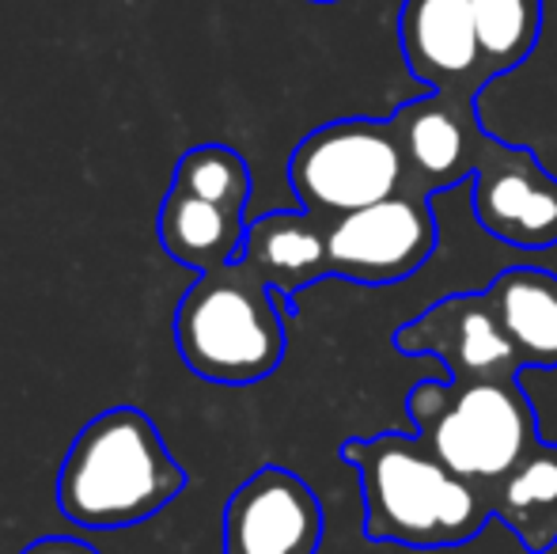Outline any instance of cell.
Wrapping results in <instances>:
<instances>
[{
	"label": "cell",
	"mask_w": 557,
	"mask_h": 554,
	"mask_svg": "<svg viewBox=\"0 0 557 554\" xmlns=\"http://www.w3.org/2000/svg\"><path fill=\"white\" fill-rule=\"evenodd\" d=\"M342 459L360 475L364 535L372 543L459 547L493 520L490 494L455 475L418 433L349 436Z\"/></svg>",
	"instance_id": "obj_1"
},
{
	"label": "cell",
	"mask_w": 557,
	"mask_h": 554,
	"mask_svg": "<svg viewBox=\"0 0 557 554\" xmlns=\"http://www.w3.org/2000/svg\"><path fill=\"white\" fill-rule=\"evenodd\" d=\"M186 490V471L156 421L137 407H111L73 436L58 471V509L88 532L152 520Z\"/></svg>",
	"instance_id": "obj_2"
},
{
	"label": "cell",
	"mask_w": 557,
	"mask_h": 554,
	"mask_svg": "<svg viewBox=\"0 0 557 554\" xmlns=\"http://www.w3.org/2000/svg\"><path fill=\"white\" fill-rule=\"evenodd\" d=\"M277 300L239 259L198 274L175 308V346L186 369L224 387L273 377L288 346Z\"/></svg>",
	"instance_id": "obj_3"
},
{
	"label": "cell",
	"mask_w": 557,
	"mask_h": 554,
	"mask_svg": "<svg viewBox=\"0 0 557 554\" xmlns=\"http://www.w3.org/2000/svg\"><path fill=\"white\" fill-rule=\"evenodd\" d=\"M418 436L467 482L490 494L543 436L520 377L421 380L406 395Z\"/></svg>",
	"instance_id": "obj_4"
},
{
	"label": "cell",
	"mask_w": 557,
	"mask_h": 554,
	"mask_svg": "<svg viewBox=\"0 0 557 554\" xmlns=\"http://www.w3.org/2000/svg\"><path fill=\"white\" fill-rule=\"evenodd\" d=\"M288 186L308 213L334 221L395 194H413L391 119H337L288 156Z\"/></svg>",
	"instance_id": "obj_5"
},
{
	"label": "cell",
	"mask_w": 557,
	"mask_h": 554,
	"mask_svg": "<svg viewBox=\"0 0 557 554\" xmlns=\"http://www.w3.org/2000/svg\"><path fill=\"white\" fill-rule=\"evenodd\" d=\"M331 278L352 285H395L413 278L441 244L425 194H395L357 213L326 221Z\"/></svg>",
	"instance_id": "obj_6"
},
{
	"label": "cell",
	"mask_w": 557,
	"mask_h": 554,
	"mask_svg": "<svg viewBox=\"0 0 557 554\" xmlns=\"http://www.w3.org/2000/svg\"><path fill=\"white\" fill-rule=\"evenodd\" d=\"M323 528L315 490L288 467L265 464L227 497L221 554H319Z\"/></svg>",
	"instance_id": "obj_7"
},
{
	"label": "cell",
	"mask_w": 557,
	"mask_h": 554,
	"mask_svg": "<svg viewBox=\"0 0 557 554\" xmlns=\"http://www.w3.org/2000/svg\"><path fill=\"white\" fill-rule=\"evenodd\" d=\"M391 126L403 148L410 190L425 198L451 190L462 178H474L478 163L497 140L482 130L478 99L441 96V91L403 103L391 114Z\"/></svg>",
	"instance_id": "obj_8"
},
{
	"label": "cell",
	"mask_w": 557,
	"mask_h": 554,
	"mask_svg": "<svg viewBox=\"0 0 557 554\" xmlns=\"http://www.w3.org/2000/svg\"><path fill=\"white\" fill-rule=\"evenodd\" d=\"M395 349L413 357H441L451 380H508L523 365L500 331L490 296L451 293L395 331Z\"/></svg>",
	"instance_id": "obj_9"
},
{
	"label": "cell",
	"mask_w": 557,
	"mask_h": 554,
	"mask_svg": "<svg viewBox=\"0 0 557 554\" xmlns=\"http://www.w3.org/2000/svg\"><path fill=\"white\" fill-rule=\"evenodd\" d=\"M474 213L500 244L546 251L557 244V175L531 148L493 140L474 171Z\"/></svg>",
	"instance_id": "obj_10"
},
{
	"label": "cell",
	"mask_w": 557,
	"mask_h": 554,
	"mask_svg": "<svg viewBox=\"0 0 557 554\" xmlns=\"http://www.w3.org/2000/svg\"><path fill=\"white\" fill-rule=\"evenodd\" d=\"M398 46L410 73L441 96L478 99L485 84L497 81L478 46L470 0H406Z\"/></svg>",
	"instance_id": "obj_11"
},
{
	"label": "cell",
	"mask_w": 557,
	"mask_h": 554,
	"mask_svg": "<svg viewBox=\"0 0 557 554\" xmlns=\"http://www.w3.org/2000/svg\"><path fill=\"white\" fill-rule=\"evenodd\" d=\"M239 262L265 288L293 300L315 281L331 278V239L326 221L308 209H273L247 224Z\"/></svg>",
	"instance_id": "obj_12"
},
{
	"label": "cell",
	"mask_w": 557,
	"mask_h": 554,
	"mask_svg": "<svg viewBox=\"0 0 557 554\" xmlns=\"http://www.w3.org/2000/svg\"><path fill=\"white\" fill-rule=\"evenodd\" d=\"M485 296L523 369H557V274L508 267L485 285Z\"/></svg>",
	"instance_id": "obj_13"
},
{
	"label": "cell",
	"mask_w": 557,
	"mask_h": 554,
	"mask_svg": "<svg viewBox=\"0 0 557 554\" xmlns=\"http://www.w3.org/2000/svg\"><path fill=\"white\" fill-rule=\"evenodd\" d=\"M247 213L213 206L206 198L171 186L160 201V217H156V232H160V247L183 267L209 274L227 262L239 259L243 239H247Z\"/></svg>",
	"instance_id": "obj_14"
},
{
	"label": "cell",
	"mask_w": 557,
	"mask_h": 554,
	"mask_svg": "<svg viewBox=\"0 0 557 554\" xmlns=\"http://www.w3.org/2000/svg\"><path fill=\"white\" fill-rule=\"evenodd\" d=\"M490 509L528 554H546L557 543V444L539 441L497 487Z\"/></svg>",
	"instance_id": "obj_15"
},
{
	"label": "cell",
	"mask_w": 557,
	"mask_h": 554,
	"mask_svg": "<svg viewBox=\"0 0 557 554\" xmlns=\"http://www.w3.org/2000/svg\"><path fill=\"white\" fill-rule=\"evenodd\" d=\"M482 58L493 76H505L531 58L543 35V0H470Z\"/></svg>",
	"instance_id": "obj_16"
},
{
	"label": "cell",
	"mask_w": 557,
	"mask_h": 554,
	"mask_svg": "<svg viewBox=\"0 0 557 554\" xmlns=\"http://www.w3.org/2000/svg\"><path fill=\"white\" fill-rule=\"evenodd\" d=\"M171 186L194 194V198H206L213 206L235 209V213H247L250 201V168L235 148L227 145H194L178 156L175 175H171Z\"/></svg>",
	"instance_id": "obj_17"
},
{
	"label": "cell",
	"mask_w": 557,
	"mask_h": 554,
	"mask_svg": "<svg viewBox=\"0 0 557 554\" xmlns=\"http://www.w3.org/2000/svg\"><path fill=\"white\" fill-rule=\"evenodd\" d=\"M23 554H99V551L84 540H73V535H42V540H35Z\"/></svg>",
	"instance_id": "obj_18"
},
{
	"label": "cell",
	"mask_w": 557,
	"mask_h": 554,
	"mask_svg": "<svg viewBox=\"0 0 557 554\" xmlns=\"http://www.w3.org/2000/svg\"><path fill=\"white\" fill-rule=\"evenodd\" d=\"M315 4H334V0H315Z\"/></svg>",
	"instance_id": "obj_19"
}]
</instances>
